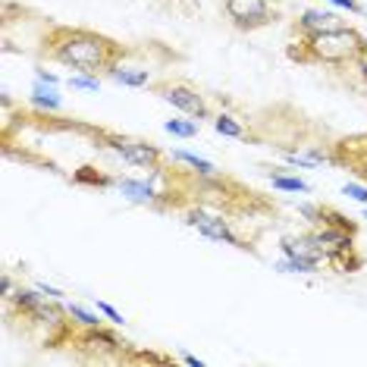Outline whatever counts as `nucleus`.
Masks as SVG:
<instances>
[{
  "label": "nucleus",
  "mask_w": 367,
  "mask_h": 367,
  "mask_svg": "<svg viewBox=\"0 0 367 367\" xmlns=\"http://www.w3.org/2000/svg\"><path fill=\"white\" fill-rule=\"evenodd\" d=\"M47 54L60 66L94 76V73H110L123 57V47L114 38L98 35V31L89 29H54L51 38H47Z\"/></svg>",
  "instance_id": "nucleus-1"
},
{
  "label": "nucleus",
  "mask_w": 367,
  "mask_h": 367,
  "mask_svg": "<svg viewBox=\"0 0 367 367\" xmlns=\"http://www.w3.org/2000/svg\"><path fill=\"white\" fill-rule=\"evenodd\" d=\"M364 38L358 35L355 29H330V31H317V35H305L301 41V51H292L295 60L301 63H330V66H339V63H348L361 54Z\"/></svg>",
  "instance_id": "nucleus-2"
},
{
  "label": "nucleus",
  "mask_w": 367,
  "mask_h": 367,
  "mask_svg": "<svg viewBox=\"0 0 367 367\" xmlns=\"http://www.w3.org/2000/svg\"><path fill=\"white\" fill-rule=\"evenodd\" d=\"M223 6H226V16L233 19L236 29H248L251 31V29L267 26V22L273 19L267 0H223Z\"/></svg>",
  "instance_id": "nucleus-3"
},
{
  "label": "nucleus",
  "mask_w": 367,
  "mask_h": 367,
  "mask_svg": "<svg viewBox=\"0 0 367 367\" xmlns=\"http://www.w3.org/2000/svg\"><path fill=\"white\" fill-rule=\"evenodd\" d=\"M157 94L173 104V107H179L182 114H188L191 119H204L207 116V101L198 94V89H191V85H182V82H164L157 85Z\"/></svg>",
  "instance_id": "nucleus-4"
},
{
  "label": "nucleus",
  "mask_w": 367,
  "mask_h": 367,
  "mask_svg": "<svg viewBox=\"0 0 367 367\" xmlns=\"http://www.w3.org/2000/svg\"><path fill=\"white\" fill-rule=\"evenodd\" d=\"M110 148L132 166H148V170H161V148L148 145V141H135V139H119V135H107Z\"/></svg>",
  "instance_id": "nucleus-5"
},
{
  "label": "nucleus",
  "mask_w": 367,
  "mask_h": 367,
  "mask_svg": "<svg viewBox=\"0 0 367 367\" xmlns=\"http://www.w3.org/2000/svg\"><path fill=\"white\" fill-rule=\"evenodd\" d=\"M186 223L191 229H198L201 236L213 238V242H226V245H236V248H245L242 238H238L233 229H229V223L217 217V213H207V211H188L186 213Z\"/></svg>",
  "instance_id": "nucleus-6"
},
{
  "label": "nucleus",
  "mask_w": 367,
  "mask_h": 367,
  "mask_svg": "<svg viewBox=\"0 0 367 367\" xmlns=\"http://www.w3.org/2000/svg\"><path fill=\"white\" fill-rule=\"evenodd\" d=\"M317 238V245L326 251V258H339V254H348L352 251V229L346 226H336V223H321L317 233H311Z\"/></svg>",
  "instance_id": "nucleus-7"
},
{
  "label": "nucleus",
  "mask_w": 367,
  "mask_h": 367,
  "mask_svg": "<svg viewBox=\"0 0 367 367\" xmlns=\"http://www.w3.org/2000/svg\"><path fill=\"white\" fill-rule=\"evenodd\" d=\"M279 248H283L286 258H298V261H314V264H321L326 261V251L317 245L314 236H286L283 242H279Z\"/></svg>",
  "instance_id": "nucleus-8"
},
{
  "label": "nucleus",
  "mask_w": 367,
  "mask_h": 367,
  "mask_svg": "<svg viewBox=\"0 0 367 367\" xmlns=\"http://www.w3.org/2000/svg\"><path fill=\"white\" fill-rule=\"evenodd\" d=\"M342 22H339V16L333 13V10H305L298 16V29H301V35H317V31H330V29H339Z\"/></svg>",
  "instance_id": "nucleus-9"
},
{
  "label": "nucleus",
  "mask_w": 367,
  "mask_h": 367,
  "mask_svg": "<svg viewBox=\"0 0 367 367\" xmlns=\"http://www.w3.org/2000/svg\"><path fill=\"white\" fill-rule=\"evenodd\" d=\"M119 191H123L129 201H139V204H154L157 201L154 186L145 182V179H119Z\"/></svg>",
  "instance_id": "nucleus-10"
},
{
  "label": "nucleus",
  "mask_w": 367,
  "mask_h": 367,
  "mask_svg": "<svg viewBox=\"0 0 367 367\" xmlns=\"http://www.w3.org/2000/svg\"><path fill=\"white\" fill-rule=\"evenodd\" d=\"M107 76L114 79V82H119V85H129V89H145V85H148V69L123 66V63H116Z\"/></svg>",
  "instance_id": "nucleus-11"
},
{
  "label": "nucleus",
  "mask_w": 367,
  "mask_h": 367,
  "mask_svg": "<svg viewBox=\"0 0 367 367\" xmlns=\"http://www.w3.org/2000/svg\"><path fill=\"white\" fill-rule=\"evenodd\" d=\"M31 104H38V107H44V110H60V98L54 94V85H47V82H35Z\"/></svg>",
  "instance_id": "nucleus-12"
},
{
  "label": "nucleus",
  "mask_w": 367,
  "mask_h": 367,
  "mask_svg": "<svg viewBox=\"0 0 367 367\" xmlns=\"http://www.w3.org/2000/svg\"><path fill=\"white\" fill-rule=\"evenodd\" d=\"M173 161L188 164L191 170H198L201 176H213V173H217V166H213L211 161H204V157H198V154H188V151H173Z\"/></svg>",
  "instance_id": "nucleus-13"
},
{
  "label": "nucleus",
  "mask_w": 367,
  "mask_h": 367,
  "mask_svg": "<svg viewBox=\"0 0 367 367\" xmlns=\"http://www.w3.org/2000/svg\"><path fill=\"white\" fill-rule=\"evenodd\" d=\"M317 267L321 264H314V261H298V258H286V261H276L273 264L276 273H317Z\"/></svg>",
  "instance_id": "nucleus-14"
},
{
  "label": "nucleus",
  "mask_w": 367,
  "mask_h": 367,
  "mask_svg": "<svg viewBox=\"0 0 367 367\" xmlns=\"http://www.w3.org/2000/svg\"><path fill=\"white\" fill-rule=\"evenodd\" d=\"M213 129H217L220 135H229V139H242L245 129L236 123V116H229V114H220L217 119H213Z\"/></svg>",
  "instance_id": "nucleus-15"
},
{
  "label": "nucleus",
  "mask_w": 367,
  "mask_h": 367,
  "mask_svg": "<svg viewBox=\"0 0 367 367\" xmlns=\"http://www.w3.org/2000/svg\"><path fill=\"white\" fill-rule=\"evenodd\" d=\"M164 129L170 135H179V139H191V135H198V123H191V119H166Z\"/></svg>",
  "instance_id": "nucleus-16"
},
{
  "label": "nucleus",
  "mask_w": 367,
  "mask_h": 367,
  "mask_svg": "<svg viewBox=\"0 0 367 367\" xmlns=\"http://www.w3.org/2000/svg\"><path fill=\"white\" fill-rule=\"evenodd\" d=\"M66 314L73 317L76 323H82L85 330H91V326H101L98 314H91V311H85V308H79V305H66Z\"/></svg>",
  "instance_id": "nucleus-17"
},
{
  "label": "nucleus",
  "mask_w": 367,
  "mask_h": 367,
  "mask_svg": "<svg viewBox=\"0 0 367 367\" xmlns=\"http://www.w3.org/2000/svg\"><path fill=\"white\" fill-rule=\"evenodd\" d=\"M270 182H273V188H283V191H311L308 182L298 176H270Z\"/></svg>",
  "instance_id": "nucleus-18"
},
{
  "label": "nucleus",
  "mask_w": 367,
  "mask_h": 367,
  "mask_svg": "<svg viewBox=\"0 0 367 367\" xmlns=\"http://www.w3.org/2000/svg\"><path fill=\"white\" fill-rule=\"evenodd\" d=\"M69 85H73V89H85V91H98L101 89V79L79 73V76H69Z\"/></svg>",
  "instance_id": "nucleus-19"
},
{
  "label": "nucleus",
  "mask_w": 367,
  "mask_h": 367,
  "mask_svg": "<svg viewBox=\"0 0 367 367\" xmlns=\"http://www.w3.org/2000/svg\"><path fill=\"white\" fill-rule=\"evenodd\" d=\"M342 195H348L352 201L367 204V186H358V182H346V186H342Z\"/></svg>",
  "instance_id": "nucleus-20"
},
{
  "label": "nucleus",
  "mask_w": 367,
  "mask_h": 367,
  "mask_svg": "<svg viewBox=\"0 0 367 367\" xmlns=\"http://www.w3.org/2000/svg\"><path fill=\"white\" fill-rule=\"evenodd\" d=\"M98 311H101V314H104V317H107V321H110V323H126V317H123V314H119V311H116V308H110V305H107V301H98Z\"/></svg>",
  "instance_id": "nucleus-21"
},
{
  "label": "nucleus",
  "mask_w": 367,
  "mask_h": 367,
  "mask_svg": "<svg viewBox=\"0 0 367 367\" xmlns=\"http://www.w3.org/2000/svg\"><path fill=\"white\" fill-rule=\"evenodd\" d=\"M35 289L41 292V295H47V298H54V301H60V298H63V292H60V289H54V286H47V283H35Z\"/></svg>",
  "instance_id": "nucleus-22"
},
{
  "label": "nucleus",
  "mask_w": 367,
  "mask_h": 367,
  "mask_svg": "<svg viewBox=\"0 0 367 367\" xmlns=\"http://www.w3.org/2000/svg\"><path fill=\"white\" fill-rule=\"evenodd\" d=\"M333 6H339V10H348V13H361V4L358 0H330Z\"/></svg>",
  "instance_id": "nucleus-23"
},
{
  "label": "nucleus",
  "mask_w": 367,
  "mask_h": 367,
  "mask_svg": "<svg viewBox=\"0 0 367 367\" xmlns=\"http://www.w3.org/2000/svg\"><path fill=\"white\" fill-rule=\"evenodd\" d=\"M35 79H38V82H47V85H57V82H60V79L54 76V73H47V69H38Z\"/></svg>",
  "instance_id": "nucleus-24"
},
{
  "label": "nucleus",
  "mask_w": 367,
  "mask_h": 367,
  "mask_svg": "<svg viewBox=\"0 0 367 367\" xmlns=\"http://www.w3.org/2000/svg\"><path fill=\"white\" fill-rule=\"evenodd\" d=\"M0 289H4V295H6V298H13V283H10V276H4V279H0Z\"/></svg>",
  "instance_id": "nucleus-25"
},
{
  "label": "nucleus",
  "mask_w": 367,
  "mask_h": 367,
  "mask_svg": "<svg viewBox=\"0 0 367 367\" xmlns=\"http://www.w3.org/2000/svg\"><path fill=\"white\" fill-rule=\"evenodd\" d=\"M182 361H186L188 367H204L201 358H195V355H182Z\"/></svg>",
  "instance_id": "nucleus-26"
},
{
  "label": "nucleus",
  "mask_w": 367,
  "mask_h": 367,
  "mask_svg": "<svg viewBox=\"0 0 367 367\" xmlns=\"http://www.w3.org/2000/svg\"><path fill=\"white\" fill-rule=\"evenodd\" d=\"M364 220H367V211H364Z\"/></svg>",
  "instance_id": "nucleus-27"
}]
</instances>
